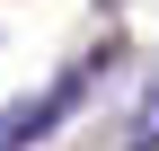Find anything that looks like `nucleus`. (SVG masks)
I'll return each instance as SVG.
<instances>
[{
  "label": "nucleus",
  "mask_w": 159,
  "mask_h": 151,
  "mask_svg": "<svg viewBox=\"0 0 159 151\" xmlns=\"http://www.w3.org/2000/svg\"><path fill=\"white\" fill-rule=\"evenodd\" d=\"M89 80H97V62H80V71H62V80L44 89V107H18L9 124H0V151H27V142H44L62 116H80V98H89Z\"/></svg>",
  "instance_id": "f257e3e1"
},
{
  "label": "nucleus",
  "mask_w": 159,
  "mask_h": 151,
  "mask_svg": "<svg viewBox=\"0 0 159 151\" xmlns=\"http://www.w3.org/2000/svg\"><path fill=\"white\" fill-rule=\"evenodd\" d=\"M133 151H159V89H150V107H142V124H133Z\"/></svg>",
  "instance_id": "f03ea898"
}]
</instances>
